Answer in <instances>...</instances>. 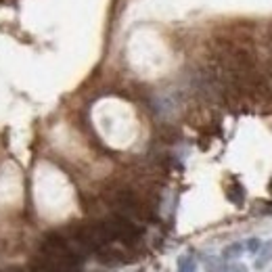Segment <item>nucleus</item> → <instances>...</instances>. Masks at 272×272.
I'll list each match as a JSON object with an SVG mask.
<instances>
[{
	"mask_svg": "<svg viewBox=\"0 0 272 272\" xmlns=\"http://www.w3.org/2000/svg\"><path fill=\"white\" fill-rule=\"evenodd\" d=\"M258 253H260V255H258V260H255V268L262 270L264 266H266V264L272 262V241H266V243H262V247H260Z\"/></svg>",
	"mask_w": 272,
	"mask_h": 272,
	"instance_id": "f257e3e1",
	"label": "nucleus"
},
{
	"mask_svg": "<svg viewBox=\"0 0 272 272\" xmlns=\"http://www.w3.org/2000/svg\"><path fill=\"white\" fill-rule=\"evenodd\" d=\"M243 253H245V245H243V243H230V245L224 247L222 258L228 260V262H235V260H239Z\"/></svg>",
	"mask_w": 272,
	"mask_h": 272,
	"instance_id": "f03ea898",
	"label": "nucleus"
},
{
	"mask_svg": "<svg viewBox=\"0 0 272 272\" xmlns=\"http://www.w3.org/2000/svg\"><path fill=\"white\" fill-rule=\"evenodd\" d=\"M178 272H197V262L193 255H182L178 260Z\"/></svg>",
	"mask_w": 272,
	"mask_h": 272,
	"instance_id": "7ed1b4c3",
	"label": "nucleus"
},
{
	"mask_svg": "<svg viewBox=\"0 0 272 272\" xmlns=\"http://www.w3.org/2000/svg\"><path fill=\"white\" fill-rule=\"evenodd\" d=\"M260 247H262V241H260L258 237H251V239L245 241V251L249 253V255H258Z\"/></svg>",
	"mask_w": 272,
	"mask_h": 272,
	"instance_id": "20e7f679",
	"label": "nucleus"
},
{
	"mask_svg": "<svg viewBox=\"0 0 272 272\" xmlns=\"http://www.w3.org/2000/svg\"><path fill=\"white\" fill-rule=\"evenodd\" d=\"M222 272H247V268L243 266V264H239V262L235 260V262H230L228 266H224Z\"/></svg>",
	"mask_w": 272,
	"mask_h": 272,
	"instance_id": "39448f33",
	"label": "nucleus"
}]
</instances>
